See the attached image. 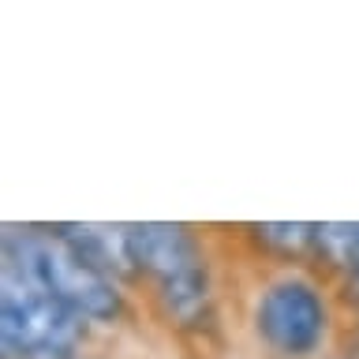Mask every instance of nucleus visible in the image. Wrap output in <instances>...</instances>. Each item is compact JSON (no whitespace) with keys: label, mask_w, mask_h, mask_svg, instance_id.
Instances as JSON below:
<instances>
[{"label":"nucleus","mask_w":359,"mask_h":359,"mask_svg":"<svg viewBox=\"0 0 359 359\" xmlns=\"http://www.w3.org/2000/svg\"><path fill=\"white\" fill-rule=\"evenodd\" d=\"M344 288H348V296H352L355 303H359V236H355V251H352V262H348V269H344Z\"/></svg>","instance_id":"423d86ee"},{"label":"nucleus","mask_w":359,"mask_h":359,"mask_svg":"<svg viewBox=\"0 0 359 359\" xmlns=\"http://www.w3.org/2000/svg\"><path fill=\"white\" fill-rule=\"evenodd\" d=\"M128 255L135 277L150 280L154 303L168 325L198 330L213 314L210 262L195 229L176 221L128 224Z\"/></svg>","instance_id":"f03ea898"},{"label":"nucleus","mask_w":359,"mask_h":359,"mask_svg":"<svg viewBox=\"0 0 359 359\" xmlns=\"http://www.w3.org/2000/svg\"><path fill=\"white\" fill-rule=\"evenodd\" d=\"M251 325L258 344L277 359H314L330 341V296L307 273H280L255 296Z\"/></svg>","instance_id":"20e7f679"},{"label":"nucleus","mask_w":359,"mask_h":359,"mask_svg":"<svg viewBox=\"0 0 359 359\" xmlns=\"http://www.w3.org/2000/svg\"><path fill=\"white\" fill-rule=\"evenodd\" d=\"M90 359H101V355H90Z\"/></svg>","instance_id":"0eeeda50"},{"label":"nucleus","mask_w":359,"mask_h":359,"mask_svg":"<svg viewBox=\"0 0 359 359\" xmlns=\"http://www.w3.org/2000/svg\"><path fill=\"white\" fill-rule=\"evenodd\" d=\"M90 325L30 285L19 269L0 266V352L4 359H75Z\"/></svg>","instance_id":"7ed1b4c3"},{"label":"nucleus","mask_w":359,"mask_h":359,"mask_svg":"<svg viewBox=\"0 0 359 359\" xmlns=\"http://www.w3.org/2000/svg\"><path fill=\"white\" fill-rule=\"evenodd\" d=\"M258 247L280 258H314V243H318V221H266L251 224Z\"/></svg>","instance_id":"39448f33"},{"label":"nucleus","mask_w":359,"mask_h":359,"mask_svg":"<svg viewBox=\"0 0 359 359\" xmlns=\"http://www.w3.org/2000/svg\"><path fill=\"white\" fill-rule=\"evenodd\" d=\"M4 262L19 269L30 285H38L45 296H53L60 307L79 314L86 325H120L128 314V296L120 280L79 258L53 232V224H8Z\"/></svg>","instance_id":"f257e3e1"}]
</instances>
